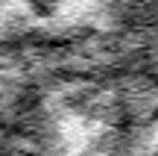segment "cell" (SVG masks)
<instances>
[{
  "mask_svg": "<svg viewBox=\"0 0 158 156\" xmlns=\"http://www.w3.org/2000/svg\"><path fill=\"white\" fill-rule=\"evenodd\" d=\"M29 12L38 15V18H53L59 12V6L56 3H29Z\"/></svg>",
  "mask_w": 158,
  "mask_h": 156,
  "instance_id": "cell-1",
  "label": "cell"
}]
</instances>
